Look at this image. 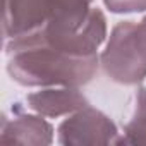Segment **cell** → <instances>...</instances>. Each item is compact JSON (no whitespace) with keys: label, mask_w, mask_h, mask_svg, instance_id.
Segmentation results:
<instances>
[{"label":"cell","mask_w":146,"mask_h":146,"mask_svg":"<svg viewBox=\"0 0 146 146\" xmlns=\"http://www.w3.org/2000/svg\"><path fill=\"white\" fill-rule=\"evenodd\" d=\"M103 67L112 79L137 83L146 78V19L139 24L127 21L119 24L102 57Z\"/></svg>","instance_id":"obj_1"},{"label":"cell","mask_w":146,"mask_h":146,"mask_svg":"<svg viewBox=\"0 0 146 146\" xmlns=\"http://www.w3.org/2000/svg\"><path fill=\"white\" fill-rule=\"evenodd\" d=\"M29 100L33 102L35 108L46 113H62L86 105L84 96L78 93V90H46L43 93L31 95Z\"/></svg>","instance_id":"obj_2"},{"label":"cell","mask_w":146,"mask_h":146,"mask_svg":"<svg viewBox=\"0 0 146 146\" xmlns=\"http://www.w3.org/2000/svg\"><path fill=\"white\" fill-rule=\"evenodd\" d=\"M137 105L139 107H137L132 124L129 125V132H146V90L139 93Z\"/></svg>","instance_id":"obj_3"},{"label":"cell","mask_w":146,"mask_h":146,"mask_svg":"<svg viewBox=\"0 0 146 146\" xmlns=\"http://www.w3.org/2000/svg\"><path fill=\"white\" fill-rule=\"evenodd\" d=\"M113 12H139L146 11V0H105Z\"/></svg>","instance_id":"obj_4"}]
</instances>
